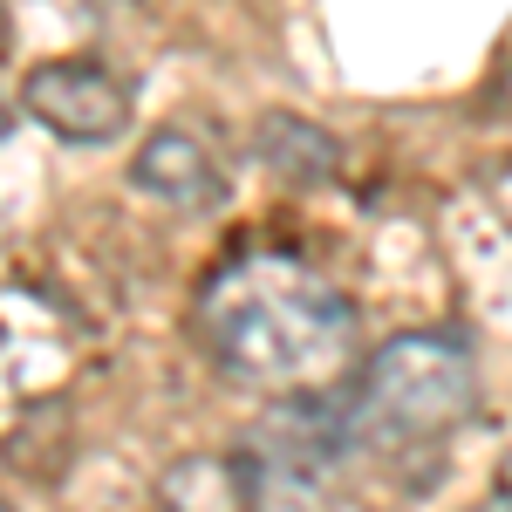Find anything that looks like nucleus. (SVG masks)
<instances>
[{
    "instance_id": "1",
    "label": "nucleus",
    "mask_w": 512,
    "mask_h": 512,
    "mask_svg": "<svg viewBox=\"0 0 512 512\" xmlns=\"http://www.w3.org/2000/svg\"><path fill=\"white\" fill-rule=\"evenodd\" d=\"M198 342L246 390H321L355 355V308L294 253H239L198 294Z\"/></svg>"
},
{
    "instance_id": "2",
    "label": "nucleus",
    "mask_w": 512,
    "mask_h": 512,
    "mask_svg": "<svg viewBox=\"0 0 512 512\" xmlns=\"http://www.w3.org/2000/svg\"><path fill=\"white\" fill-rule=\"evenodd\" d=\"M478 410V355L451 328L390 335L362 362L349 396V424L362 444H431Z\"/></svg>"
},
{
    "instance_id": "3",
    "label": "nucleus",
    "mask_w": 512,
    "mask_h": 512,
    "mask_svg": "<svg viewBox=\"0 0 512 512\" xmlns=\"http://www.w3.org/2000/svg\"><path fill=\"white\" fill-rule=\"evenodd\" d=\"M21 103H28V117L41 130H55L62 144H117L123 130H130V89L123 76H110L103 62H89V55H69V62H41L28 89H21Z\"/></svg>"
},
{
    "instance_id": "4",
    "label": "nucleus",
    "mask_w": 512,
    "mask_h": 512,
    "mask_svg": "<svg viewBox=\"0 0 512 512\" xmlns=\"http://www.w3.org/2000/svg\"><path fill=\"white\" fill-rule=\"evenodd\" d=\"M130 185L144 198H158V205L205 212V205L219 198V164H212V151L198 144L192 130H171V123H164L158 137L130 158Z\"/></svg>"
},
{
    "instance_id": "5",
    "label": "nucleus",
    "mask_w": 512,
    "mask_h": 512,
    "mask_svg": "<svg viewBox=\"0 0 512 512\" xmlns=\"http://www.w3.org/2000/svg\"><path fill=\"white\" fill-rule=\"evenodd\" d=\"M253 151L287 185H328L342 171V137L308 123V117H294V110H267V117L253 123Z\"/></svg>"
},
{
    "instance_id": "6",
    "label": "nucleus",
    "mask_w": 512,
    "mask_h": 512,
    "mask_svg": "<svg viewBox=\"0 0 512 512\" xmlns=\"http://www.w3.org/2000/svg\"><path fill=\"white\" fill-rule=\"evenodd\" d=\"M472 512H512V485H499V492H485Z\"/></svg>"
},
{
    "instance_id": "7",
    "label": "nucleus",
    "mask_w": 512,
    "mask_h": 512,
    "mask_svg": "<svg viewBox=\"0 0 512 512\" xmlns=\"http://www.w3.org/2000/svg\"><path fill=\"white\" fill-rule=\"evenodd\" d=\"M7 130H14V103H7V89H0V144H7Z\"/></svg>"
},
{
    "instance_id": "8",
    "label": "nucleus",
    "mask_w": 512,
    "mask_h": 512,
    "mask_svg": "<svg viewBox=\"0 0 512 512\" xmlns=\"http://www.w3.org/2000/svg\"><path fill=\"white\" fill-rule=\"evenodd\" d=\"M0 48H7V7H0Z\"/></svg>"
},
{
    "instance_id": "9",
    "label": "nucleus",
    "mask_w": 512,
    "mask_h": 512,
    "mask_svg": "<svg viewBox=\"0 0 512 512\" xmlns=\"http://www.w3.org/2000/svg\"><path fill=\"white\" fill-rule=\"evenodd\" d=\"M0 512H14V506H7V499H0Z\"/></svg>"
}]
</instances>
